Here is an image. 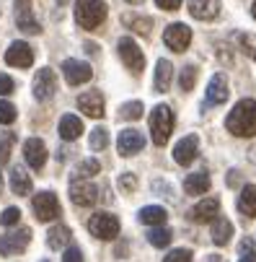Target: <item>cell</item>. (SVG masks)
Returning a JSON list of instances; mask_svg holds the SVG:
<instances>
[{"instance_id":"obj_1","label":"cell","mask_w":256,"mask_h":262,"mask_svg":"<svg viewBox=\"0 0 256 262\" xmlns=\"http://www.w3.org/2000/svg\"><path fill=\"white\" fill-rule=\"evenodd\" d=\"M225 127H228V133H233L238 138L256 135V101L253 99L238 101L233 106V112L225 117Z\"/></svg>"},{"instance_id":"obj_2","label":"cell","mask_w":256,"mask_h":262,"mask_svg":"<svg viewBox=\"0 0 256 262\" xmlns=\"http://www.w3.org/2000/svg\"><path fill=\"white\" fill-rule=\"evenodd\" d=\"M75 21L81 29H98L106 21V3L104 0H75Z\"/></svg>"},{"instance_id":"obj_3","label":"cell","mask_w":256,"mask_h":262,"mask_svg":"<svg viewBox=\"0 0 256 262\" xmlns=\"http://www.w3.org/2000/svg\"><path fill=\"white\" fill-rule=\"evenodd\" d=\"M173 112H171V106H166V104H158L156 109H153V115H150V135H153V143L156 145H166L168 143V138H171V133H173Z\"/></svg>"},{"instance_id":"obj_4","label":"cell","mask_w":256,"mask_h":262,"mask_svg":"<svg viewBox=\"0 0 256 262\" xmlns=\"http://www.w3.org/2000/svg\"><path fill=\"white\" fill-rule=\"evenodd\" d=\"M88 231H91L96 239L112 242V239H117V234H119V221H117V215H112V213H93V215L88 218Z\"/></svg>"},{"instance_id":"obj_5","label":"cell","mask_w":256,"mask_h":262,"mask_svg":"<svg viewBox=\"0 0 256 262\" xmlns=\"http://www.w3.org/2000/svg\"><path fill=\"white\" fill-rule=\"evenodd\" d=\"M163 42H166V47L173 50V52H187V47H189V42H192V29H189L187 24H171V26H166V31H163Z\"/></svg>"},{"instance_id":"obj_6","label":"cell","mask_w":256,"mask_h":262,"mask_svg":"<svg viewBox=\"0 0 256 262\" xmlns=\"http://www.w3.org/2000/svg\"><path fill=\"white\" fill-rule=\"evenodd\" d=\"M119 57H122V62H124L132 73H142V68H145V55H142V50L137 47V42L132 39V36H122V39H119Z\"/></svg>"},{"instance_id":"obj_7","label":"cell","mask_w":256,"mask_h":262,"mask_svg":"<svg viewBox=\"0 0 256 262\" xmlns=\"http://www.w3.org/2000/svg\"><path fill=\"white\" fill-rule=\"evenodd\" d=\"M31 242V229H18V231H8L0 236V254L11 257V254H21Z\"/></svg>"},{"instance_id":"obj_8","label":"cell","mask_w":256,"mask_h":262,"mask_svg":"<svg viewBox=\"0 0 256 262\" xmlns=\"http://www.w3.org/2000/svg\"><path fill=\"white\" fill-rule=\"evenodd\" d=\"M70 200L81 208H88L98 200V187L91 184L88 179H72L70 182Z\"/></svg>"},{"instance_id":"obj_9","label":"cell","mask_w":256,"mask_h":262,"mask_svg":"<svg viewBox=\"0 0 256 262\" xmlns=\"http://www.w3.org/2000/svg\"><path fill=\"white\" fill-rule=\"evenodd\" d=\"M34 213L36 218H39L42 223L47 221H55L60 215V200L55 198V192H39V195H34Z\"/></svg>"},{"instance_id":"obj_10","label":"cell","mask_w":256,"mask_h":262,"mask_svg":"<svg viewBox=\"0 0 256 262\" xmlns=\"http://www.w3.org/2000/svg\"><path fill=\"white\" fill-rule=\"evenodd\" d=\"M55 91H57V76H55V70L42 68L34 76V96L39 99V101H47V99L55 96Z\"/></svg>"},{"instance_id":"obj_11","label":"cell","mask_w":256,"mask_h":262,"mask_svg":"<svg viewBox=\"0 0 256 262\" xmlns=\"http://www.w3.org/2000/svg\"><path fill=\"white\" fill-rule=\"evenodd\" d=\"M62 73H65V81L70 86H81V83H88L93 70L88 62H81V60H65L62 62Z\"/></svg>"},{"instance_id":"obj_12","label":"cell","mask_w":256,"mask_h":262,"mask_svg":"<svg viewBox=\"0 0 256 262\" xmlns=\"http://www.w3.org/2000/svg\"><path fill=\"white\" fill-rule=\"evenodd\" d=\"M197 151H199V138L197 135H187V138H181L173 145V161L181 164V166H189L197 159Z\"/></svg>"},{"instance_id":"obj_13","label":"cell","mask_w":256,"mask_h":262,"mask_svg":"<svg viewBox=\"0 0 256 262\" xmlns=\"http://www.w3.org/2000/svg\"><path fill=\"white\" fill-rule=\"evenodd\" d=\"M23 159H26V164H29L31 169L39 171V169L47 164V145H44V140L29 138V140L23 143Z\"/></svg>"},{"instance_id":"obj_14","label":"cell","mask_w":256,"mask_h":262,"mask_svg":"<svg viewBox=\"0 0 256 262\" xmlns=\"http://www.w3.org/2000/svg\"><path fill=\"white\" fill-rule=\"evenodd\" d=\"M16 24L23 34H39L42 26L39 21L34 18V11H31V0H16Z\"/></svg>"},{"instance_id":"obj_15","label":"cell","mask_w":256,"mask_h":262,"mask_svg":"<svg viewBox=\"0 0 256 262\" xmlns=\"http://www.w3.org/2000/svg\"><path fill=\"white\" fill-rule=\"evenodd\" d=\"M6 62L13 65V68H31V62H34V50H31L26 42H13V45L6 50Z\"/></svg>"},{"instance_id":"obj_16","label":"cell","mask_w":256,"mask_h":262,"mask_svg":"<svg viewBox=\"0 0 256 262\" xmlns=\"http://www.w3.org/2000/svg\"><path fill=\"white\" fill-rule=\"evenodd\" d=\"M228 96H231V91H228V78L223 76V73H215V76L210 78V83H207V104H225L228 101Z\"/></svg>"},{"instance_id":"obj_17","label":"cell","mask_w":256,"mask_h":262,"mask_svg":"<svg viewBox=\"0 0 256 262\" xmlns=\"http://www.w3.org/2000/svg\"><path fill=\"white\" fill-rule=\"evenodd\" d=\"M117 148H119L122 156H135V154H140L145 148V138L137 130H122L119 140H117Z\"/></svg>"},{"instance_id":"obj_18","label":"cell","mask_w":256,"mask_h":262,"mask_svg":"<svg viewBox=\"0 0 256 262\" xmlns=\"http://www.w3.org/2000/svg\"><path fill=\"white\" fill-rule=\"evenodd\" d=\"M217 210H220V200H217V198H204L202 203H197L189 210V218L194 223H210V221H215Z\"/></svg>"},{"instance_id":"obj_19","label":"cell","mask_w":256,"mask_h":262,"mask_svg":"<svg viewBox=\"0 0 256 262\" xmlns=\"http://www.w3.org/2000/svg\"><path fill=\"white\" fill-rule=\"evenodd\" d=\"M189 13L199 21H212L220 16V0H189Z\"/></svg>"},{"instance_id":"obj_20","label":"cell","mask_w":256,"mask_h":262,"mask_svg":"<svg viewBox=\"0 0 256 262\" xmlns=\"http://www.w3.org/2000/svg\"><path fill=\"white\" fill-rule=\"evenodd\" d=\"M78 106H81V112H86V115L93 117V120L104 117V96H101V91H86L83 96H78Z\"/></svg>"},{"instance_id":"obj_21","label":"cell","mask_w":256,"mask_h":262,"mask_svg":"<svg viewBox=\"0 0 256 262\" xmlns=\"http://www.w3.org/2000/svg\"><path fill=\"white\" fill-rule=\"evenodd\" d=\"M233 236V223L225 218V215H215V223H212V242L217 247H225Z\"/></svg>"},{"instance_id":"obj_22","label":"cell","mask_w":256,"mask_h":262,"mask_svg":"<svg viewBox=\"0 0 256 262\" xmlns=\"http://www.w3.org/2000/svg\"><path fill=\"white\" fill-rule=\"evenodd\" d=\"M31 177L26 174V169L23 166H13L11 169V190L18 195V198H23V195H31Z\"/></svg>"},{"instance_id":"obj_23","label":"cell","mask_w":256,"mask_h":262,"mask_svg":"<svg viewBox=\"0 0 256 262\" xmlns=\"http://www.w3.org/2000/svg\"><path fill=\"white\" fill-rule=\"evenodd\" d=\"M81 133H83V122H81V117H75V115H65V117L60 120V138H62V140H78Z\"/></svg>"},{"instance_id":"obj_24","label":"cell","mask_w":256,"mask_h":262,"mask_svg":"<svg viewBox=\"0 0 256 262\" xmlns=\"http://www.w3.org/2000/svg\"><path fill=\"white\" fill-rule=\"evenodd\" d=\"M210 174L207 171H197V174H189L187 179H184V190H187V195H204L207 190H210Z\"/></svg>"},{"instance_id":"obj_25","label":"cell","mask_w":256,"mask_h":262,"mask_svg":"<svg viewBox=\"0 0 256 262\" xmlns=\"http://www.w3.org/2000/svg\"><path fill=\"white\" fill-rule=\"evenodd\" d=\"M238 210L246 215V218H253L256 215V184H246L241 195H238Z\"/></svg>"},{"instance_id":"obj_26","label":"cell","mask_w":256,"mask_h":262,"mask_svg":"<svg viewBox=\"0 0 256 262\" xmlns=\"http://www.w3.org/2000/svg\"><path fill=\"white\" fill-rule=\"evenodd\" d=\"M137 218H140V223H145V226H163L166 218H168V213H166V208H161V205H148V208L140 210Z\"/></svg>"},{"instance_id":"obj_27","label":"cell","mask_w":256,"mask_h":262,"mask_svg":"<svg viewBox=\"0 0 256 262\" xmlns=\"http://www.w3.org/2000/svg\"><path fill=\"white\" fill-rule=\"evenodd\" d=\"M171 78H173V68H171V62H168V60H158V65H156V83H153L156 91H158V94L168 91Z\"/></svg>"},{"instance_id":"obj_28","label":"cell","mask_w":256,"mask_h":262,"mask_svg":"<svg viewBox=\"0 0 256 262\" xmlns=\"http://www.w3.org/2000/svg\"><path fill=\"white\" fill-rule=\"evenodd\" d=\"M70 229L67 226H55V229H49V234H47V244H49V249H65L67 244H70Z\"/></svg>"},{"instance_id":"obj_29","label":"cell","mask_w":256,"mask_h":262,"mask_svg":"<svg viewBox=\"0 0 256 262\" xmlns=\"http://www.w3.org/2000/svg\"><path fill=\"white\" fill-rule=\"evenodd\" d=\"M122 21H124L132 31H137V34H142V36H148V34H150V29H153V21H150L148 16H135V13H127Z\"/></svg>"},{"instance_id":"obj_30","label":"cell","mask_w":256,"mask_h":262,"mask_svg":"<svg viewBox=\"0 0 256 262\" xmlns=\"http://www.w3.org/2000/svg\"><path fill=\"white\" fill-rule=\"evenodd\" d=\"M13 143H16V133H0V166L8 164Z\"/></svg>"},{"instance_id":"obj_31","label":"cell","mask_w":256,"mask_h":262,"mask_svg":"<svg viewBox=\"0 0 256 262\" xmlns=\"http://www.w3.org/2000/svg\"><path fill=\"white\" fill-rule=\"evenodd\" d=\"M148 242H150L153 247H168V244H171V231L163 229V226H153L150 234H148Z\"/></svg>"},{"instance_id":"obj_32","label":"cell","mask_w":256,"mask_h":262,"mask_svg":"<svg viewBox=\"0 0 256 262\" xmlns=\"http://www.w3.org/2000/svg\"><path fill=\"white\" fill-rule=\"evenodd\" d=\"M98 171H101V164H98L96 159H86V161L78 164L75 179H88V177H93V174H98Z\"/></svg>"},{"instance_id":"obj_33","label":"cell","mask_w":256,"mask_h":262,"mask_svg":"<svg viewBox=\"0 0 256 262\" xmlns=\"http://www.w3.org/2000/svg\"><path fill=\"white\" fill-rule=\"evenodd\" d=\"M194 83H197V68H194V65H187L184 70H181L178 86H181V91H192Z\"/></svg>"},{"instance_id":"obj_34","label":"cell","mask_w":256,"mask_h":262,"mask_svg":"<svg viewBox=\"0 0 256 262\" xmlns=\"http://www.w3.org/2000/svg\"><path fill=\"white\" fill-rule=\"evenodd\" d=\"M119 117L122 120H140L142 117V101H130L119 109Z\"/></svg>"},{"instance_id":"obj_35","label":"cell","mask_w":256,"mask_h":262,"mask_svg":"<svg viewBox=\"0 0 256 262\" xmlns=\"http://www.w3.org/2000/svg\"><path fill=\"white\" fill-rule=\"evenodd\" d=\"M238 50H243L251 60H256V36H251V34H238Z\"/></svg>"},{"instance_id":"obj_36","label":"cell","mask_w":256,"mask_h":262,"mask_svg":"<svg viewBox=\"0 0 256 262\" xmlns=\"http://www.w3.org/2000/svg\"><path fill=\"white\" fill-rule=\"evenodd\" d=\"M106 145H109V133L104 127L91 130V148H93V151H104Z\"/></svg>"},{"instance_id":"obj_37","label":"cell","mask_w":256,"mask_h":262,"mask_svg":"<svg viewBox=\"0 0 256 262\" xmlns=\"http://www.w3.org/2000/svg\"><path fill=\"white\" fill-rule=\"evenodd\" d=\"M16 106L11 104V101H0V125H11V122H16Z\"/></svg>"},{"instance_id":"obj_38","label":"cell","mask_w":256,"mask_h":262,"mask_svg":"<svg viewBox=\"0 0 256 262\" xmlns=\"http://www.w3.org/2000/svg\"><path fill=\"white\" fill-rule=\"evenodd\" d=\"M18 221H21V210L18 208H6L3 215H0V223H3V226H16Z\"/></svg>"},{"instance_id":"obj_39","label":"cell","mask_w":256,"mask_h":262,"mask_svg":"<svg viewBox=\"0 0 256 262\" xmlns=\"http://www.w3.org/2000/svg\"><path fill=\"white\" fill-rule=\"evenodd\" d=\"M163 262H192V252L189 249H173L163 257Z\"/></svg>"},{"instance_id":"obj_40","label":"cell","mask_w":256,"mask_h":262,"mask_svg":"<svg viewBox=\"0 0 256 262\" xmlns=\"http://www.w3.org/2000/svg\"><path fill=\"white\" fill-rule=\"evenodd\" d=\"M119 187H122L124 192H135V190H137V177L130 174V171L122 174V177H119Z\"/></svg>"},{"instance_id":"obj_41","label":"cell","mask_w":256,"mask_h":262,"mask_svg":"<svg viewBox=\"0 0 256 262\" xmlns=\"http://www.w3.org/2000/svg\"><path fill=\"white\" fill-rule=\"evenodd\" d=\"M13 89H16L13 78H11V76H6V73H0V96H8V94H13Z\"/></svg>"},{"instance_id":"obj_42","label":"cell","mask_w":256,"mask_h":262,"mask_svg":"<svg viewBox=\"0 0 256 262\" xmlns=\"http://www.w3.org/2000/svg\"><path fill=\"white\" fill-rule=\"evenodd\" d=\"M62 262H83V254H81V249H78V247H67V249H65V257H62Z\"/></svg>"},{"instance_id":"obj_43","label":"cell","mask_w":256,"mask_h":262,"mask_svg":"<svg viewBox=\"0 0 256 262\" xmlns=\"http://www.w3.org/2000/svg\"><path fill=\"white\" fill-rule=\"evenodd\" d=\"M156 6L163 8V11H176L181 6V0H156Z\"/></svg>"},{"instance_id":"obj_44","label":"cell","mask_w":256,"mask_h":262,"mask_svg":"<svg viewBox=\"0 0 256 262\" xmlns=\"http://www.w3.org/2000/svg\"><path fill=\"white\" fill-rule=\"evenodd\" d=\"M241 262H256V252H248V254H243V257H241Z\"/></svg>"},{"instance_id":"obj_45","label":"cell","mask_w":256,"mask_h":262,"mask_svg":"<svg viewBox=\"0 0 256 262\" xmlns=\"http://www.w3.org/2000/svg\"><path fill=\"white\" fill-rule=\"evenodd\" d=\"M210 262H223V257H220V254H215V257H212Z\"/></svg>"},{"instance_id":"obj_46","label":"cell","mask_w":256,"mask_h":262,"mask_svg":"<svg viewBox=\"0 0 256 262\" xmlns=\"http://www.w3.org/2000/svg\"><path fill=\"white\" fill-rule=\"evenodd\" d=\"M127 3H132V6H140V3H142V0H127Z\"/></svg>"},{"instance_id":"obj_47","label":"cell","mask_w":256,"mask_h":262,"mask_svg":"<svg viewBox=\"0 0 256 262\" xmlns=\"http://www.w3.org/2000/svg\"><path fill=\"white\" fill-rule=\"evenodd\" d=\"M251 13H253V18H256V3H253V6H251Z\"/></svg>"},{"instance_id":"obj_48","label":"cell","mask_w":256,"mask_h":262,"mask_svg":"<svg viewBox=\"0 0 256 262\" xmlns=\"http://www.w3.org/2000/svg\"><path fill=\"white\" fill-rule=\"evenodd\" d=\"M0 192H3V177H0Z\"/></svg>"},{"instance_id":"obj_49","label":"cell","mask_w":256,"mask_h":262,"mask_svg":"<svg viewBox=\"0 0 256 262\" xmlns=\"http://www.w3.org/2000/svg\"><path fill=\"white\" fill-rule=\"evenodd\" d=\"M44 262H47V259H44Z\"/></svg>"}]
</instances>
